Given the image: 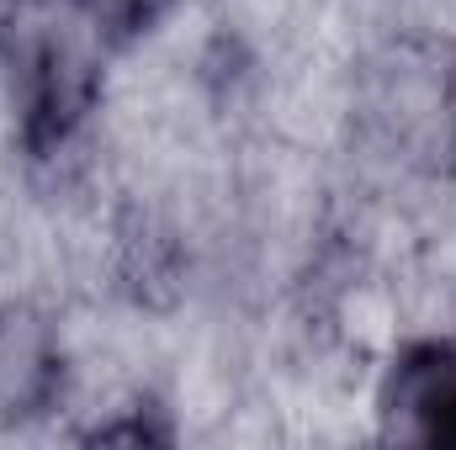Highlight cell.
I'll use <instances>...</instances> for the list:
<instances>
[{
    "instance_id": "1",
    "label": "cell",
    "mask_w": 456,
    "mask_h": 450,
    "mask_svg": "<svg viewBox=\"0 0 456 450\" xmlns=\"http://www.w3.org/2000/svg\"><path fill=\"white\" fill-rule=\"evenodd\" d=\"M86 392L75 297L37 276L0 281V435L64 430Z\"/></svg>"
},
{
    "instance_id": "2",
    "label": "cell",
    "mask_w": 456,
    "mask_h": 450,
    "mask_svg": "<svg viewBox=\"0 0 456 450\" xmlns=\"http://www.w3.org/2000/svg\"><path fill=\"white\" fill-rule=\"evenodd\" d=\"M69 5L112 43L122 59L159 48L181 27V16L191 11V0H69Z\"/></svg>"
}]
</instances>
